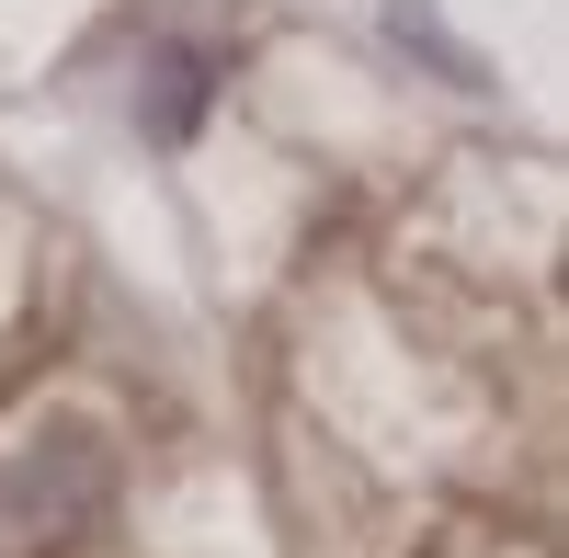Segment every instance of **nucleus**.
<instances>
[{"label": "nucleus", "mask_w": 569, "mask_h": 558, "mask_svg": "<svg viewBox=\"0 0 569 558\" xmlns=\"http://www.w3.org/2000/svg\"><path fill=\"white\" fill-rule=\"evenodd\" d=\"M194 114H206V69L182 58V46H160L149 80H137V126L149 137H194Z\"/></svg>", "instance_id": "nucleus-1"}]
</instances>
